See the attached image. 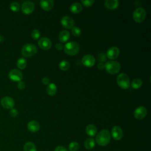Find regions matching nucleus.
I'll return each mask as SVG.
<instances>
[{"label": "nucleus", "instance_id": "nucleus-14", "mask_svg": "<svg viewBox=\"0 0 151 151\" xmlns=\"http://www.w3.org/2000/svg\"><path fill=\"white\" fill-rule=\"evenodd\" d=\"M38 45L39 47L44 50H49L52 45L51 41L50 39H48L47 37H42L40 38L38 41Z\"/></svg>", "mask_w": 151, "mask_h": 151}, {"label": "nucleus", "instance_id": "nucleus-22", "mask_svg": "<svg viewBox=\"0 0 151 151\" xmlns=\"http://www.w3.org/2000/svg\"><path fill=\"white\" fill-rule=\"evenodd\" d=\"M57 88L54 83H50L47 88V92L50 96H54L56 94Z\"/></svg>", "mask_w": 151, "mask_h": 151}, {"label": "nucleus", "instance_id": "nucleus-37", "mask_svg": "<svg viewBox=\"0 0 151 151\" xmlns=\"http://www.w3.org/2000/svg\"><path fill=\"white\" fill-rule=\"evenodd\" d=\"M42 82L43 84H44L45 85H48L50 84V80L47 77H44L42 78Z\"/></svg>", "mask_w": 151, "mask_h": 151}, {"label": "nucleus", "instance_id": "nucleus-33", "mask_svg": "<svg viewBox=\"0 0 151 151\" xmlns=\"http://www.w3.org/2000/svg\"><path fill=\"white\" fill-rule=\"evenodd\" d=\"M98 60H99V61L100 63L104 62V61H106V60H107V56H106V55L104 53H103V52H100V53L99 54Z\"/></svg>", "mask_w": 151, "mask_h": 151}, {"label": "nucleus", "instance_id": "nucleus-15", "mask_svg": "<svg viewBox=\"0 0 151 151\" xmlns=\"http://www.w3.org/2000/svg\"><path fill=\"white\" fill-rule=\"evenodd\" d=\"M120 54V50L117 47H111L107 51L106 56L110 60L117 58Z\"/></svg>", "mask_w": 151, "mask_h": 151}, {"label": "nucleus", "instance_id": "nucleus-32", "mask_svg": "<svg viewBox=\"0 0 151 151\" xmlns=\"http://www.w3.org/2000/svg\"><path fill=\"white\" fill-rule=\"evenodd\" d=\"M81 2L83 4V5H84L85 6L88 7L91 6L93 4V3L94 2V0H82Z\"/></svg>", "mask_w": 151, "mask_h": 151}, {"label": "nucleus", "instance_id": "nucleus-31", "mask_svg": "<svg viewBox=\"0 0 151 151\" xmlns=\"http://www.w3.org/2000/svg\"><path fill=\"white\" fill-rule=\"evenodd\" d=\"M40 35H41V33L40 31H38V29H34L31 32V36L32 38L34 40H38L40 37Z\"/></svg>", "mask_w": 151, "mask_h": 151}, {"label": "nucleus", "instance_id": "nucleus-7", "mask_svg": "<svg viewBox=\"0 0 151 151\" xmlns=\"http://www.w3.org/2000/svg\"><path fill=\"white\" fill-rule=\"evenodd\" d=\"M35 8L34 4L30 1H26L24 2L21 5V10L22 12L25 14H31Z\"/></svg>", "mask_w": 151, "mask_h": 151}, {"label": "nucleus", "instance_id": "nucleus-27", "mask_svg": "<svg viewBox=\"0 0 151 151\" xmlns=\"http://www.w3.org/2000/svg\"><path fill=\"white\" fill-rule=\"evenodd\" d=\"M70 63L65 60L61 61L59 64V67L62 71H67L70 68Z\"/></svg>", "mask_w": 151, "mask_h": 151}, {"label": "nucleus", "instance_id": "nucleus-10", "mask_svg": "<svg viewBox=\"0 0 151 151\" xmlns=\"http://www.w3.org/2000/svg\"><path fill=\"white\" fill-rule=\"evenodd\" d=\"M147 109L144 106H139L134 111V116L138 120L144 119L147 114Z\"/></svg>", "mask_w": 151, "mask_h": 151}, {"label": "nucleus", "instance_id": "nucleus-4", "mask_svg": "<svg viewBox=\"0 0 151 151\" xmlns=\"http://www.w3.org/2000/svg\"><path fill=\"white\" fill-rule=\"evenodd\" d=\"M37 52V47L32 44H27L24 45L21 50L22 55L25 57H32Z\"/></svg>", "mask_w": 151, "mask_h": 151}, {"label": "nucleus", "instance_id": "nucleus-39", "mask_svg": "<svg viewBox=\"0 0 151 151\" xmlns=\"http://www.w3.org/2000/svg\"><path fill=\"white\" fill-rule=\"evenodd\" d=\"M97 68L99 70H103L104 68V64L103 63H99L97 65Z\"/></svg>", "mask_w": 151, "mask_h": 151}, {"label": "nucleus", "instance_id": "nucleus-1", "mask_svg": "<svg viewBox=\"0 0 151 151\" xmlns=\"http://www.w3.org/2000/svg\"><path fill=\"white\" fill-rule=\"evenodd\" d=\"M111 139V135L110 132L106 130L103 129L101 130L96 137V143L101 146H104L107 145Z\"/></svg>", "mask_w": 151, "mask_h": 151}, {"label": "nucleus", "instance_id": "nucleus-12", "mask_svg": "<svg viewBox=\"0 0 151 151\" xmlns=\"http://www.w3.org/2000/svg\"><path fill=\"white\" fill-rule=\"evenodd\" d=\"M82 64L87 67H91L95 64L94 57L90 54H87L83 56L81 60Z\"/></svg>", "mask_w": 151, "mask_h": 151}, {"label": "nucleus", "instance_id": "nucleus-23", "mask_svg": "<svg viewBox=\"0 0 151 151\" xmlns=\"http://www.w3.org/2000/svg\"><path fill=\"white\" fill-rule=\"evenodd\" d=\"M24 151H37L35 144L31 142H28L24 146Z\"/></svg>", "mask_w": 151, "mask_h": 151}, {"label": "nucleus", "instance_id": "nucleus-16", "mask_svg": "<svg viewBox=\"0 0 151 151\" xmlns=\"http://www.w3.org/2000/svg\"><path fill=\"white\" fill-rule=\"evenodd\" d=\"M41 7L45 11L51 10L54 6V1L52 0H41L40 1Z\"/></svg>", "mask_w": 151, "mask_h": 151}, {"label": "nucleus", "instance_id": "nucleus-24", "mask_svg": "<svg viewBox=\"0 0 151 151\" xmlns=\"http://www.w3.org/2000/svg\"><path fill=\"white\" fill-rule=\"evenodd\" d=\"M84 146L87 150H91L95 146V141L92 138H88L84 142Z\"/></svg>", "mask_w": 151, "mask_h": 151}, {"label": "nucleus", "instance_id": "nucleus-30", "mask_svg": "<svg viewBox=\"0 0 151 151\" xmlns=\"http://www.w3.org/2000/svg\"><path fill=\"white\" fill-rule=\"evenodd\" d=\"M72 34L75 37H79L81 34V31L78 27H74L71 29Z\"/></svg>", "mask_w": 151, "mask_h": 151}, {"label": "nucleus", "instance_id": "nucleus-5", "mask_svg": "<svg viewBox=\"0 0 151 151\" xmlns=\"http://www.w3.org/2000/svg\"><path fill=\"white\" fill-rule=\"evenodd\" d=\"M146 17V10L142 7L136 8L133 14V18L134 21L138 23L143 22Z\"/></svg>", "mask_w": 151, "mask_h": 151}, {"label": "nucleus", "instance_id": "nucleus-29", "mask_svg": "<svg viewBox=\"0 0 151 151\" xmlns=\"http://www.w3.org/2000/svg\"><path fill=\"white\" fill-rule=\"evenodd\" d=\"M10 8L14 12H18L20 9V5L17 2H12L10 4Z\"/></svg>", "mask_w": 151, "mask_h": 151}, {"label": "nucleus", "instance_id": "nucleus-17", "mask_svg": "<svg viewBox=\"0 0 151 151\" xmlns=\"http://www.w3.org/2000/svg\"><path fill=\"white\" fill-rule=\"evenodd\" d=\"M27 128L31 132H36L39 130L40 126L38 122L35 120H32L28 123Z\"/></svg>", "mask_w": 151, "mask_h": 151}, {"label": "nucleus", "instance_id": "nucleus-18", "mask_svg": "<svg viewBox=\"0 0 151 151\" xmlns=\"http://www.w3.org/2000/svg\"><path fill=\"white\" fill-rule=\"evenodd\" d=\"M119 2L117 0H106L104 2L105 6L109 9H114L119 6Z\"/></svg>", "mask_w": 151, "mask_h": 151}, {"label": "nucleus", "instance_id": "nucleus-36", "mask_svg": "<svg viewBox=\"0 0 151 151\" xmlns=\"http://www.w3.org/2000/svg\"><path fill=\"white\" fill-rule=\"evenodd\" d=\"M54 151H68L66 147L63 146H58L55 147Z\"/></svg>", "mask_w": 151, "mask_h": 151}, {"label": "nucleus", "instance_id": "nucleus-3", "mask_svg": "<svg viewBox=\"0 0 151 151\" xmlns=\"http://www.w3.org/2000/svg\"><path fill=\"white\" fill-rule=\"evenodd\" d=\"M104 68L109 74H115L120 71L121 66L120 63L116 61H109L106 62Z\"/></svg>", "mask_w": 151, "mask_h": 151}, {"label": "nucleus", "instance_id": "nucleus-35", "mask_svg": "<svg viewBox=\"0 0 151 151\" xmlns=\"http://www.w3.org/2000/svg\"><path fill=\"white\" fill-rule=\"evenodd\" d=\"M25 86H26V84L25 83L22 81H20L18 83V84H17V87L20 90H23L25 88Z\"/></svg>", "mask_w": 151, "mask_h": 151}, {"label": "nucleus", "instance_id": "nucleus-26", "mask_svg": "<svg viewBox=\"0 0 151 151\" xmlns=\"http://www.w3.org/2000/svg\"><path fill=\"white\" fill-rule=\"evenodd\" d=\"M27 63L26 60L22 57L19 58L17 62V65L18 68H19V69H21V70L25 68L27 66Z\"/></svg>", "mask_w": 151, "mask_h": 151}, {"label": "nucleus", "instance_id": "nucleus-19", "mask_svg": "<svg viewBox=\"0 0 151 151\" xmlns=\"http://www.w3.org/2000/svg\"><path fill=\"white\" fill-rule=\"evenodd\" d=\"M86 132L89 136H94L97 132V129L94 124H90L86 127Z\"/></svg>", "mask_w": 151, "mask_h": 151}, {"label": "nucleus", "instance_id": "nucleus-34", "mask_svg": "<svg viewBox=\"0 0 151 151\" xmlns=\"http://www.w3.org/2000/svg\"><path fill=\"white\" fill-rule=\"evenodd\" d=\"M9 113V114H10V116H11V117H16V116L18 115V110H17L16 109L12 108V109H10Z\"/></svg>", "mask_w": 151, "mask_h": 151}, {"label": "nucleus", "instance_id": "nucleus-6", "mask_svg": "<svg viewBox=\"0 0 151 151\" xmlns=\"http://www.w3.org/2000/svg\"><path fill=\"white\" fill-rule=\"evenodd\" d=\"M117 83L119 86L123 89H127L130 86L129 78L125 73H121L117 76Z\"/></svg>", "mask_w": 151, "mask_h": 151}, {"label": "nucleus", "instance_id": "nucleus-11", "mask_svg": "<svg viewBox=\"0 0 151 151\" xmlns=\"http://www.w3.org/2000/svg\"><path fill=\"white\" fill-rule=\"evenodd\" d=\"M61 24L67 29H72L74 27V21L69 16H64L61 19Z\"/></svg>", "mask_w": 151, "mask_h": 151}, {"label": "nucleus", "instance_id": "nucleus-21", "mask_svg": "<svg viewBox=\"0 0 151 151\" xmlns=\"http://www.w3.org/2000/svg\"><path fill=\"white\" fill-rule=\"evenodd\" d=\"M70 32L66 30H63L59 34V40L61 42H67L70 38Z\"/></svg>", "mask_w": 151, "mask_h": 151}, {"label": "nucleus", "instance_id": "nucleus-25", "mask_svg": "<svg viewBox=\"0 0 151 151\" xmlns=\"http://www.w3.org/2000/svg\"><path fill=\"white\" fill-rule=\"evenodd\" d=\"M142 85V81L140 78H134L131 84V86L132 88L134 89H137L139 87H140Z\"/></svg>", "mask_w": 151, "mask_h": 151}, {"label": "nucleus", "instance_id": "nucleus-8", "mask_svg": "<svg viewBox=\"0 0 151 151\" xmlns=\"http://www.w3.org/2000/svg\"><path fill=\"white\" fill-rule=\"evenodd\" d=\"M9 78L14 81H20L23 78L22 73L21 71L17 69H12L8 73Z\"/></svg>", "mask_w": 151, "mask_h": 151}, {"label": "nucleus", "instance_id": "nucleus-20", "mask_svg": "<svg viewBox=\"0 0 151 151\" xmlns=\"http://www.w3.org/2000/svg\"><path fill=\"white\" fill-rule=\"evenodd\" d=\"M70 11L74 14H78L83 9L82 5L78 2H74L70 6Z\"/></svg>", "mask_w": 151, "mask_h": 151}, {"label": "nucleus", "instance_id": "nucleus-40", "mask_svg": "<svg viewBox=\"0 0 151 151\" xmlns=\"http://www.w3.org/2000/svg\"><path fill=\"white\" fill-rule=\"evenodd\" d=\"M3 40H4V37H3V36H2V35H0V42H1Z\"/></svg>", "mask_w": 151, "mask_h": 151}, {"label": "nucleus", "instance_id": "nucleus-38", "mask_svg": "<svg viewBox=\"0 0 151 151\" xmlns=\"http://www.w3.org/2000/svg\"><path fill=\"white\" fill-rule=\"evenodd\" d=\"M55 48L57 49L58 50H61L63 49H64V45L61 44V43H57L55 44Z\"/></svg>", "mask_w": 151, "mask_h": 151}, {"label": "nucleus", "instance_id": "nucleus-13", "mask_svg": "<svg viewBox=\"0 0 151 151\" xmlns=\"http://www.w3.org/2000/svg\"><path fill=\"white\" fill-rule=\"evenodd\" d=\"M111 136L116 140H120L123 136V133L122 128L119 126H114L111 129Z\"/></svg>", "mask_w": 151, "mask_h": 151}, {"label": "nucleus", "instance_id": "nucleus-9", "mask_svg": "<svg viewBox=\"0 0 151 151\" xmlns=\"http://www.w3.org/2000/svg\"><path fill=\"white\" fill-rule=\"evenodd\" d=\"M1 106L6 109H11L15 105L14 99L10 97H4L1 100Z\"/></svg>", "mask_w": 151, "mask_h": 151}, {"label": "nucleus", "instance_id": "nucleus-28", "mask_svg": "<svg viewBox=\"0 0 151 151\" xmlns=\"http://www.w3.org/2000/svg\"><path fill=\"white\" fill-rule=\"evenodd\" d=\"M68 149L70 151H77L79 149V144L76 142H72L69 144Z\"/></svg>", "mask_w": 151, "mask_h": 151}, {"label": "nucleus", "instance_id": "nucleus-2", "mask_svg": "<svg viewBox=\"0 0 151 151\" xmlns=\"http://www.w3.org/2000/svg\"><path fill=\"white\" fill-rule=\"evenodd\" d=\"M64 50L66 54L70 55H74L79 51V45L77 42L70 41L64 46Z\"/></svg>", "mask_w": 151, "mask_h": 151}]
</instances>
